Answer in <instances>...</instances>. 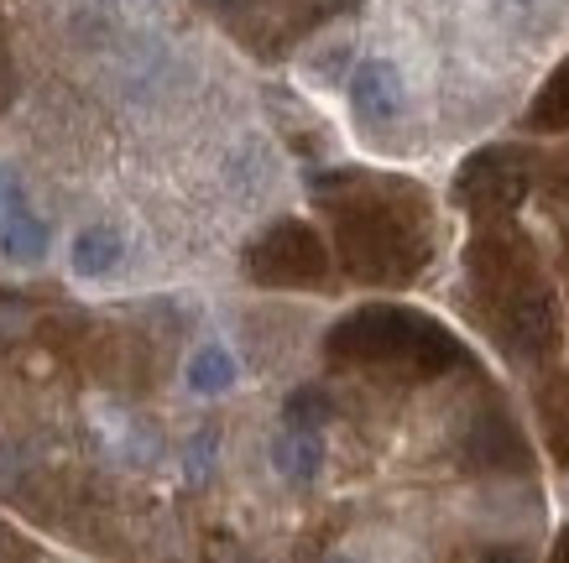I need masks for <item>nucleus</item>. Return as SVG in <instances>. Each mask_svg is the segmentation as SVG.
Segmentation results:
<instances>
[{
	"instance_id": "nucleus-1",
	"label": "nucleus",
	"mask_w": 569,
	"mask_h": 563,
	"mask_svg": "<svg viewBox=\"0 0 569 563\" xmlns=\"http://www.w3.org/2000/svg\"><path fill=\"white\" fill-rule=\"evenodd\" d=\"M313 199L335 224V257L350 282L402 288L433 257V220L413 183L371 172H319Z\"/></svg>"
},
{
	"instance_id": "nucleus-2",
	"label": "nucleus",
	"mask_w": 569,
	"mask_h": 563,
	"mask_svg": "<svg viewBox=\"0 0 569 563\" xmlns=\"http://www.w3.org/2000/svg\"><path fill=\"white\" fill-rule=\"evenodd\" d=\"M470 313L512 360H553L559 350V298L538 261V245L512 220H491L466 245Z\"/></svg>"
},
{
	"instance_id": "nucleus-3",
	"label": "nucleus",
	"mask_w": 569,
	"mask_h": 563,
	"mask_svg": "<svg viewBox=\"0 0 569 563\" xmlns=\"http://www.w3.org/2000/svg\"><path fill=\"white\" fill-rule=\"evenodd\" d=\"M325 355L340 371L381 375V381H402V386L439 381V375L460 371L470 360L466 344L455 340L439 319L397 303H371L346 313L325 334Z\"/></svg>"
},
{
	"instance_id": "nucleus-4",
	"label": "nucleus",
	"mask_w": 569,
	"mask_h": 563,
	"mask_svg": "<svg viewBox=\"0 0 569 563\" xmlns=\"http://www.w3.org/2000/svg\"><path fill=\"white\" fill-rule=\"evenodd\" d=\"M246 277L257 288H329V245L303 220H277L246 245Z\"/></svg>"
},
{
	"instance_id": "nucleus-5",
	"label": "nucleus",
	"mask_w": 569,
	"mask_h": 563,
	"mask_svg": "<svg viewBox=\"0 0 569 563\" xmlns=\"http://www.w3.org/2000/svg\"><path fill=\"white\" fill-rule=\"evenodd\" d=\"M533 188V162L518 147H486L455 172V199L470 220H512V209L528 199Z\"/></svg>"
},
{
	"instance_id": "nucleus-6",
	"label": "nucleus",
	"mask_w": 569,
	"mask_h": 563,
	"mask_svg": "<svg viewBox=\"0 0 569 563\" xmlns=\"http://www.w3.org/2000/svg\"><path fill=\"white\" fill-rule=\"evenodd\" d=\"M350 104H356V115L361 120H392L402 110V79H397L392 63H381V58H366L356 79H350Z\"/></svg>"
},
{
	"instance_id": "nucleus-7",
	"label": "nucleus",
	"mask_w": 569,
	"mask_h": 563,
	"mask_svg": "<svg viewBox=\"0 0 569 563\" xmlns=\"http://www.w3.org/2000/svg\"><path fill=\"white\" fill-rule=\"evenodd\" d=\"M538 428L559 464H569V371H553L538 386Z\"/></svg>"
},
{
	"instance_id": "nucleus-8",
	"label": "nucleus",
	"mask_w": 569,
	"mask_h": 563,
	"mask_svg": "<svg viewBox=\"0 0 569 563\" xmlns=\"http://www.w3.org/2000/svg\"><path fill=\"white\" fill-rule=\"evenodd\" d=\"M528 125L533 131H569V63H559V73L538 89L533 110H528Z\"/></svg>"
},
{
	"instance_id": "nucleus-9",
	"label": "nucleus",
	"mask_w": 569,
	"mask_h": 563,
	"mask_svg": "<svg viewBox=\"0 0 569 563\" xmlns=\"http://www.w3.org/2000/svg\"><path fill=\"white\" fill-rule=\"evenodd\" d=\"M116 257H121V240L110 235V230H84L79 251H73L79 272H104V267H116Z\"/></svg>"
},
{
	"instance_id": "nucleus-10",
	"label": "nucleus",
	"mask_w": 569,
	"mask_h": 563,
	"mask_svg": "<svg viewBox=\"0 0 569 563\" xmlns=\"http://www.w3.org/2000/svg\"><path fill=\"white\" fill-rule=\"evenodd\" d=\"M549 563H569V522L559 527V537H553V547H549Z\"/></svg>"
}]
</instances>
